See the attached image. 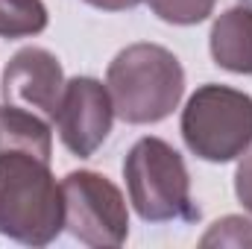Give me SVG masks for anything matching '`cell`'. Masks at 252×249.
Instances as JSON below:
<instances>
[{
	"label": "cell",
	"instance_id": "9",
	"mask_svg": "<svg viewBox=\"0 0 252 249\" xmlns=\"http://www.w3.org/2000/svg\"><path fill=\"white\" fill-rule=\"evenodd\" d=\"M0 150H30L35 156L50 158L53 153L50 126L35 112L6 103L0 106Z\"/></svg>",
	"mask_w": 252,
	"mask_h": 249
},
{
	"label": "cell",
	"instance_id": "1",
	"mask_svg": "<svg viewBox=\"0 0 252 249\" xmlns=\"http://www.w3.org/2000/svg\"><path fill=\"white\" fill-rule=\"evenodd\" d=\"M62 229L64 199L50 158L30 150H0V232L30 247H47Z\"/></svg>",
	"mask_w": 252,
	"mask_h": 249
},
{
	"label": "cell",
	"instance_id": "15",
	"mask_svg": "<svg viewBox=\"0 0 252 249\" xmlns=\"http://www.w3.org/2000/svg\"><path fill=\"white\" fill-rule=\"evenodd\" d=\"M244 3H250V6H252V0H244Z\"/></svg>",
	"mask_w": 252,
	"mask_h": 249
},
{
	"label": "cell",
	"instance_id": "4",
	"mask_svg": "<svg viewBox=\"0 0 252 249\" xmlns=\"http://www.w3.org/2000/svg\"><path fill=\"white\" fill-rule=\"evenodd\" d=\"M182 138L202 161H235L252 147V97L229 85H202L182 112Z\"/></svg>",
	"mask_w": 252,
	"mask_h": 249
},
{
	"label": "cell",
	"instance_id": "10",
	"mask_svg": "<svg viewBox=\"0 0 252 249\" xmlns=\"http://www.w3.org/2000/svg\"><path fill=\"white\" fill-rule=\"evenodd\" d=\"M47 30L41 0H0V38H27Z\"/></svg>",
	"mask_w": 252,
	"mask_h": 249
},
{
	"label": "cell",
	"instance_id": "8",
	"mask_svg": "<svg viewBox=\"0 0 252 249\" xmlns=\"http://www.w3.org/2000/svg\"><path fill=\"white\" fill-rule=\"evenodd\" d=\"M211 56L232 73H252V6L226 9L211 27Z\"/></svg>",
	"mask_w": 252,
	"mask_h": 249
},
{
	"label": "cell",
	"instance_id": "12",
	"mask_svg": "<svg viewBox=\"0 0 252 249\" xmlns=\"http://www.w3.org/2000/svg\"><path fill=\"white\" fill-rule=\"evenodd\" d=\"M199 247H252V223L244 217H223L202 235Z\"/></svg>",
	"mask_w": 252,
	"mask_h": 249
},
{
	"label": "cell",
	"instance_id": "13",
	"mask_svg": "<svg viewBox=\"0 0 252 249\" xmlns=\"http://www.w3.org/2000/svg\"><path fill=\"white\" fill-rule=\"evenodd\" d=\"M235 193H238V199L244 202V208L252 214V153L238 164V173H235Z\"/></svg>",
	"mask_w": 252,
	"mask_h": 249
},
{
	"label": "cell",
	"instance_id": "2",
	"mask_svg": "<svg viewBox=\"0 0 252 249\" xmlns=\"http://www.w3.org/2000/svg\"><path fill=\"white\" fill-rule=\"evenodd\" d=\"M106 88L121 121L158 124L173 115L185 94V70L167 47L141 41L112 59Z\"/></svg>",
	"mask_w": 252,
	"mask_h": 249
},
{
	"label": "cell",
	"instance_id": "3",
	"mask_svg": "<svg viewBox=\"0 0 252 249\" xmlns=\"http://www.w3.org/2000/svg\"><path fill=\"white\" fill-rule=\"evenodd\" d=\"M129 202L147 223H190L199 208L190 199V179L182 156L161 138H141L124 161Z\"/></svg>",
	"mask_w": 252,
	"mask_h": 249
},
{
	"label": "cell",
	"instance_id": "6",
	"mask_svg": "<svg viewBox=\"0 0 252 249\" xmlns=\"http://www.w3.org/2000/svg\"><path fill=\"white\" fill-rule=\"evenodd\" d=\"M56 129L62 144L79 158L94 156L112 132L115 106L109 88L91 76H73L64 82L62 103L56 112Z\"/></svg>",
	"mask_w": 252,
	"mask_h": 249
},
{
	"label": "cell",
	"instance_id": "7",
	"mask_svg": "<svg viewBox=\"0 0 252 249\" xmlns=\"http://www.w3.org/2000/svg\"><path fill=\"white\" fill-rule=\"evenodd\" d=\"M64 91V73L59 59L44 47L18 50L3 70V100L41 112L47 121L56 118Z\"/></svg>",
	"mask_w": 252,
	"mask_h": 249
},
{
	"label": "cell",
	"instance_id": "5",
	"mask_svg": "<svg viewBox=\"0 0 252 249\" xmlns=\"http://www.w3.org/2000/svg\"><path fill=\"white\" fill-rule=\"evenodd\" d=\"M64 229L85 247H121L129 235L126 199L112 179L73 170L62 179Z\"/></svg>",
	"mask_w": 252,
	"mask_h": 249
},
{
	"label": "cell",
	"instance_id": "11",
	"mask_svg": "<svg viewBox=\"0 0 252 249\" xmlns=\"http://www.w3.org/2000/svg\"><path fill=\"white\" fill-rule=\"evenodd\" d=\"M147 3L161 21L179 24V27H190V24L205 21L214 9V0H147Z\"/></svg>",
	"mask_w": 252,
	"mask_h": 249
},
{
	"label": "cell",
	"instance_id": "14",
	"mask_svg": "<svg viewBox=\"0 0 252 249\" xmlns=\"http://www.w3.org/2000/svg\"><path fill=\"white\" fill-rule=\"evenodd\" d=\"M85 3H91V6H97V9H106V12H124V9L138 6L141 0H85Z\"/></svg>",
	"mask_w": 252,
	"mask_h": 249
}]
</instances>
